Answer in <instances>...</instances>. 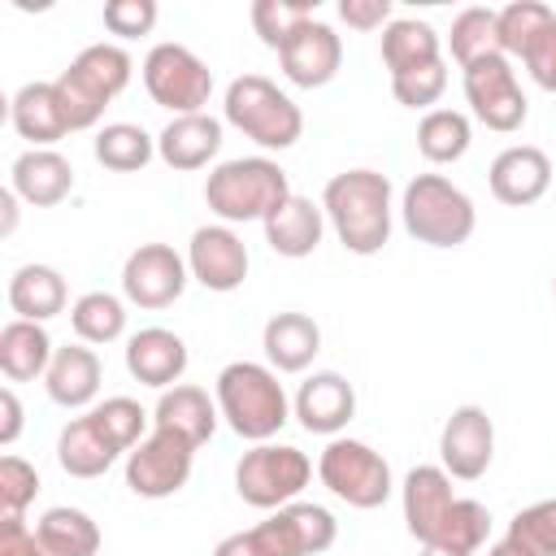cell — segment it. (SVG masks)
Returning a JSON list of instances; mask_svg holds the SVG:
<instances>
[{
    "label": "cell",
    "mask_w": 556,
    "mask_h": 556,
    "mask_svg": "<svg viewBox=\"0 0 556 556\" xmlns=\"http://www.w3.org/2000/svg\"><path fill=\"white\" fill-rule=\"evenodd\" d=\"M443 87H447V65H443V61L391 78V96H395L404 109H426V113H430V104H439Z\"/></svg>",
    "instance_id": "obj_43"
},
{
    "label": "cell",
    "mask_w": 556,
    "mask_h": 556,
    "mask_svg": "<svg viewBox=\"0 0 556 556\" xmlns=\"http://www.w3.org/2000/svg\"><path fill=\"white\" fill-rule=\"evenodd\" d=\"M400 500H404V526H408V534L426 547V543H434V534H439L447 508L456 504V495H452V473H447L443 465H413V469L404 473Z\"/></svg>",
    "instance_id": "obj_19"
},
{
    "label": "cell",
    "mask_w": 556,
    "mask_h": 556,
    "mask_svg": "<svg viewBox=\"0 0 556 556\" xmlns=\"http://www.w3.org/2000/svg\"><path fill=\"white\" fill-rule=\"evenodd\" d=\"M222 152V122L213 113H187V117H169V126L156 135V156L178 169H204L213 156Z\"/></svg>",
    "instance_id": "obj_22"
},
{
    "label": "cell",
    "mask_w": 556,
    "mask_h": 556,
    "mask_svg": "<svg viewBox=\"0 0 556 556\" xmlns=\"http://www.w3.org/2000/svg\"><path fill=\"white\" fill-rule=\"evenodd\" d=\"M495 13H500V48H504V56H521L530 48V39L543 26L556 22V13L547 4H539V0H513V4H504Z\"/></svg>",
    "instance_id": "obj_40"
},
{
    "label": "cell",
    "mask_w": 556,
    "mask_h": 556,
    "mask_svg": "<svg viewBox=\"0 0 556 556\" xmlns=\"http://www.w3.org/2000/svg\"><path fill=\"white\" fill-rule=\"evenodd\" d=\"M261 226H265V243H269L278 256L304 261V256L317 252V243H321V235H326V208L313 204L308 195H295V191H291Z\"/></svg>",
    "instance_id": "obj_21"
},
{
    "label": "cell",
    "mask_w": 556,
    "mask_h": 556,
    "mask_svg": "<svg viewBox=\"0 0 556 556\" xmlns=\"http://www.w3.org/2000/svg\"><path fill=\"white\" fill-rule=\"evenodd\" d=\"M339 539V521L330 508L321 504H287L274 508L265 521H256L252 530L226 534L213 556H321L330 552Z\"/></svg>",
    "instance_id": "obj_3"
},
{
    "label": "cell",
    "mask_w": 556,
    "mask_h": 556,
    "mask_svg": "<svg viewBox=\"0 0 556 556\" xmlns=\"http://www.w3.org/2000/svg\"><path fill=\"white\" fill-rule=\"evenodd\" d=\"M91 152L113 174H139L156 156V139L135 122H109V126H100Z\"/></svg>",
    "instance_id": "obj_34"
},
{
    "label": "cell",
    "mask_w": 556,
    "mask_h": 556,
    "mask_svg": "<svg viewBox=\"0 0 556 556\" xmlns=\"http://www.w3.org/2000/svg\"><path fill=\"white\" fill-rule=\"evenodd\" d=\"M521 65H526V74L534 78V87L556 91V22L543 26V30L530 39V48L521 52Z\"/></svg>",
    "instance_id": "obj_45"
},
{
    "label": "cell",
    "mask_w": 556,
    "mask_h": 556,
    "mask_svg": "<svg viewBox=\"0 0 556 556\" xmlns=\"http://www.w3.org/2000/svg\"><path fill=\"white\" fill-rule=\"evenodd\" d=\"M35 539L43 556H96L100 552V526L83 508H48L35 521Z\"/></svg>",
    "instance_id": "obj_32"
},
{
    "label": "cell",
    "mask_w": 556,
    "mask_h": 556,
    "mask_svg": "<svg viewBox=\"0 0 556 556\" xmlns=\"http://www.w3.org/2000/svg\"><path fill=\"white\" fill-rule=\"evenodd\" d=\"M130 70H135V61L117 43H91V48H83L70 61V70H61V78H52L56 91H61L70 130H91L104 117L109 100H117L126 91Z\"/></svg>",
    "instance_id": "obj_5"
},
{
    "label": "cell",
    "mask_w": 556,
    "mask_h": 556,
    "mask_svg": "<svg viewBox=\"0 0 556 556\" xmlns=\"http://www.w3.org/2000/svg\"><path fill=\"white\" fill-rule=\"evenodd\" d=\"M317 478L330 495H339L348 508H378L391 495V465L382 452H374L361 439H330L317 456Z\"/></svg>",
    "instance_id": "obj_9"
},
{
    "label": "cell",
    "mask_w": 556,
    "mask_h": 556,
    "mask_svg": "<svg viewBox=\"0 0 556 556\" xmlns=\"http://www.w3.org/2000/svg\"><path fill=\"white\" fill-rule=\"evenodd\" d=\"M187 261L169 243H139L122 265V295L139 308H169L187 291Z\"/></svg>",
    "instance_id": "obj_13"
},
{
    "label": "cell",
    "mask_w": 556,
    "mask_h": 556,
    "mask_svg": "<svg viewBox=\"0 0 556 556\" xmlns=\"http://www.w3.org/2000/svg\"><path fill=\"white\" fill-rule=\"evenodd\" d=\"M291 413L295 421L308 430V434H326V439H339V430L356 417V391L343 374L334 369H317L313 378L300 382L295 400H291Z\"/></svg>",
    "instance_id": "obj_16"
},
{
    "label": "cell",
    "mask_w": 556,
    "mask_h": 556,
    "mask_svg": "<svg viewBox=\"0 0 556 556\" xmlns=\"http://www.w3.org/2000/svg\"><path fill=\"white\" fill-rule=\"evenodd\" d=\"M0 413H4V421H0V443L9 447V443L22 434V400H17V391H13V387H4V391H0Z\"/></svg>",
    "instance_id": "obj_48"
},
{
    "label": "cell",
    "mask_w": 556,
    "mask_h": 556,
    "mask_svg": "<svg viewBox=\"0 0 556 556\" xmlns=\"http://www.w3.org/2000/svg\"><path fill=\"white\" fill-rule=\"evenodd\" d=\"M13 191L30 208H52L74 191V165L56 148H26L13 161Z\"/></svg>",
    "instance_id": "obj_25"
},
{
    "label": "cell",
    "mask_w": 556,
    "mask_h": 556,
    "mask_svg": "<svg viewBox=\"0 0 556 556\" xmlns=\"http://www.w3.org/2000/svg\"><path fill=\"white\" fill-rule=\"evenodd\" d=\"M278 61H282V74H287V83H295V87H326L334 74H339V65H343V39L334 35V26H326V22H304L291 39H287V48L278 52Z\"/></svg>",
    "instance_id": "obj_18"
},
{
    "label": "cell",
    "mask_w": 556,
    "mask_h": 556,
    "mask_svg": "<svg viewBox=\"0 0 556 556\" xmlns=\"http://www.w3.org/2000/svg\"><path fill=\"white\" fill-rule=\"evenodd\" d=\"M317 17V0H256L252 4V30L261 35L265 48L282 52L287 39Z\"/></svg>",
    "instance_id": "obj_37"
},
{
    "label": "cell",
    "mask_w": 556,
    "mask_h": 556,
    "mask_svg": "<svg viewBox=\"0 0 556 556\" xmlns=\"http://www.w3.org/2000/svg\"><path fill=\"white\" fill-rule=\"evenodd\" d=\"M100 378H104V365H100L96 348L65 343V348L52 352V365L43 374V387H48V400L52 404H61V408H87L100 395Z\"/></svg>",
    "instance_id": "obj_24"
},
{
    "label": "cell",
    "mask_w": 556,
    "mask_h": 556,
    "mask_svg": "<svg viewBox=\"0 0 556 556\" xmlns=\"http://www.w3.org/2000/svg\"><path fill=\"white\" fill-rule=\"evenodd\" d=\"M0 208H4V235H13V226H17V191L13 187L0 191Z\"/></svg>",
    "instance_id": "obj_50"
},
{
    "label": "cell",
    "mask_w": 556,
    "mask_h": 556,
    "mask_svg": "<svg viewBox=\"0 0 556 556\" xmlns=\"http://www.w3.org/2000/svg\"><path fill=\"white\" fill-rule=\"evenodd\" d=\"M552 300H556V278H552Z\"/></svg>",
    "instance_id": "obj_52"
},
{
    "label": "cell",
    "mask_w": 556,
    "mask_h": 556,
    "mask_svg": "<svg viewBox=\"0 0 556 556\" xmlns=\"http://www.w3.org/2000/svg\"><path fill=\"white\" fill-rule=\"evenodd\" d=\"M486 534H491V513H486V504L456 495V504L447 508V517H443L434 543H426V547H447V552L473 556V552L486 543Z\"/></svg>",
    "instance_id": "obj_38"
},
{
    "label": "cell",
    "mask_w": 556,
    "mask_h": 556,
    "mask_svg": "<svg viewBox=\"0 0 556 556\" xmlns=\"http://www.w3.org/2000/svg\"><path fill=\"white\" fill-rule=\"evenodd\" d=\"M52 339L39 321H22L13 317L4 330H0V374L9 382H35L48 374L52 365Z\"/></svg>",
    "instance_id": "obj_28"
},
{
    "label": "cell",
    "mask_w": 556,
    "mask_h": 556,
    "mask_svg": "<svg viewBox=\"0 0 556 556\" xmlns=\"http://www.w3.org/2000/svg\"><path fill=\"white\" fill-rule=\"evenodd\" d=\"M187 269L200 287L226 295L248 278V248L230 226H200L187 243Z\"/></svg>",
    "instance_id": "obj_15"
},
{
    "label": "cell",
    "mask_w": 556,
    "mask_h": 556,
    "mask_svg": "<svg viewBox=\"0 0 556 556\" xmlns=\"http://www.w3.org/2000/svg\"><path fill=\"white\" fill-rule=\"evenodd\" d=\"M65 278L61 269L52 265H22L13 278H9V308L22 317V321H48L56 313H65Z\"/></svg>",
    "instance_id": "obj_29"
},
{
    "label": "cell",
    "mask_w": 556,
    "mask_h": 556,
    "mask_svg": "<svg viewBox=\"0 0 556 556\" xmlns=\"http://www.w3.org/2000/svg\"><path fill=\"white\" fill-rule=\"evenodd\" d=\"M87 413H91V421L104 430V439H109L117 452H130V447L143 439L148 413H143V404L130 400V395H109L104 404H96V408H87Z\"/></svg>",
    "instance_id": "obj_39"
},
{
    "label": "cell",
    "mask_w": 556,
    "mask_h": 556,
    "mask_svg": "<svg viewBox=\"0 0 556 556\" xmlns=\"http://www.w3.org/2000/svg\"><path fill=\"white\" fill-rule=\"evenodd\" d=\"M222 113L235 130H243L252 143H261L269 152H282L304 135L300 104L287 91H278V83H269L265 74H239L226 87Z\"/></svg>",
    "instance_id": "obj_7"
},
{
    "label": "cell",
    "mask_w": 556,
    "mask_h": 556,
    "mask_svg": "<svg viewBox=\"0 0 556 556\" xmlns=\"http://www.w3.org/2000/svg\"><path fill=\"white\" fill-rule=\"evenodd\" d=\"M9 117H13V130L22 139H30L35 148H52L56 139L70 135V122H65V104H61L56 83H26L13 96Z\"/></svg>",
    "instance_id": "obj_27"
},
{
    "label": "cell",
    "mask_w": 556,
    "mask_h": 556,
    "mask_svg": "<svg viewBox=\"0 0 556 556\" xmlns=\"http://www.w3.org/2000/svg\"><path fill=\"white\" fill-rule=\"evenodd\" d=\"M308 478H313V460L291 443H256L235 465L239 500L252 508H265V513L295 504V495L308 486Z\"/></svg>",
    "instance_id": "obj_8"
},
{
    "label": "cell",
    "mask_w": 556,
    "mask_h": 556,
    "mask_svg": "<svg viewBox=\"0 0 556 556\" xmlns=\"http://www.w3.org/2000/svg\"><path fill=\"white\" fill-rule=\"evenodd\" d=\"M421 556H465V552H447V547H426Z\"/></svg>",
    "instance_id": "obj_51"
},
{
    "label": "cell",
    "mask_w": 556,
    "mask_h": 556,
    "mask_svg": "<svg viewBox=\"0 0 556 556\" xmlns=\"http://www.w3.org/2000/svg\"><path fill=\"white\" fill-rule=\"evenodd\" d=\"M439 460L460 482H478L491 469V460H495V421L482 404L452 408V417L443 421V434H439Z\"/></svg>",
    "instance_id": "obj_14"
},
{
    "label": "cell",
    "mask_w": 556,
    "mask_h": 556,
    "mask_svg": "<svg viewBox=\"0 0 556 556\" xmlns=\"http://www.w3.org/2000/svg\"><path fill=\"white\" fill-rule=\"evenodd\" d=\"M287 195H291L287 169L278 161H269V156L222 161L204 178V204L222 217V226H230V222H265Z\"/></svg>",
    "instance_id": "obj_4"
},
{
    "label": "cell",
    "mask_w": 556,
    "mask_h": 556,
    "mask_svg": "<svg viewBox=\"0 0 556 556\" xmlns=\"http://www.w3.org/2000/svg\"><path fill=\"white\" fill-rule=\"evenodd\" d=\"M0 556H43L26 517H0Z\"/></svg>",
    "instance_id": "obj_47"
},
{
    "label": "cell",
    "mask_w": 556,
    "mask_h": 556,
    "mask_svg": "<svg viewBox=\"0 0 556 556\" xmlns=\"http://www.w3.org/2000/svg\"><path fill=\"white\" fill-rule=\"evenodd\" d=\"M70 326H74L78 343L104 348L126 334V304L113 291H87L70 304Z\"/></svg>",
    "instance_id": "obj_35"
},
{
    "label": "cell",
    "mask_w": 556,
    "mask_h": 556,
    "mask_svg": "<svg viewBox=\"0 0 556 556\" xmlns=\"http://www.w3.org/2000/svg\"><path fill=\"white\" fill-rule=\"evenodd\" d=\"M217 417H222V413H217V400H208L204 387L178 382V387L161 391V400H156V408H152V430H169V434H178L182 443L200 447V443L213 439Z\"/></svg>",
    "instance_id": "obj_23"
},
{
    "label": "cell",
    "mask_w": 556,
    "mask_h": 556,
    "mask_svg": "<svg viewBox=\"0 0 556 556\" xmlns=\"http://www.w3.org/2000/svg\"><path fill=\"white\" fill-rule=\"evenodd\" d=\"M460 83H465V100H469L473 117L486 130L513 135V130L526 126L530 104L521 96V83H517V70H513L508 56H486V61L465 65L460 70Z\"/></svg>",
    "instance_id": "obj_11"
},
{
    "label": "cell",
    "mask_w": 556,
    "mask_h": 556,
    "mask_svg": "<svg viewBox=\"0 0 556 556\" xmlns=\"http://www.w3.org/2000/svg\"><path fill=\"white\" fill-rule=\"evenodd\" d=\"M117 456H122V452L104 439V430L91 421V413L74 417V421L61 430V439H56V465H61L70 478H100V473H109V465H113Z\"/></svg>",
    "instance_id": "obj_30"
},
{
    "label": "cell",
    "mask_w": 556,
    "mask_h": 556,
    "mask_svg": "<svg viewBox=\"0 0 556 556\" xmlns=\"http://www.w3.org/2000/svg\"><path fill=\"white\" fill-rule=\"evenodd\" d=\"M326 222L352 256H374L391 239V178L378 169H343L321 191Z\"/></svg>",
    "instance_id": "obj_1"
},
{
    "label": "cell",
    "mask_w": 556,
    "mask_h": 556,
    "mask_svg": "<svg viewBox=\"0 0 556 556\" xmlns=\"http://www.w3.org/2000/svg\"><path fill=\"white\" fill-rule=\"evenodd\" d=\"M486 182H491V195L500 204L526 208V204L547 195V187H552V156L543 148H534V143H513V148H504L491 161Z\"/></svg>",
    "instance_id": "obj_17"
},
{
    "label": "cell",
    "mask_w": 556,
    "mask_h": 556,
    "mask_svg": "<svg viewBox=\"0 0 556 556\" xmlns=\"http://www.w3.org/2000/svg\"><path fill=\"white\" fill-rule=\"evenodd\" d=\"M261 348H265V361L269 369L278 374H300L313 365V356L321 352V326L308 317V313H274L261 330Z\"/></svg>",
    "instance_id": "obj_26"
},
{
    "label": "cell",
    "mask_w": 556,
    "mask_h": 556,
    "mask_svg": "<svg viewBox=\"0 0 556 556\" xmlns=\"http://www.w3.org/2000/svg\"><path fill=\"white\" fill-rule=\"evenodd\" d=\"M143 87L152 104L169 109L174 117H187V113H204L213 96V70L187 43H156L143 56Z\"/></svg>",
    "instance_id": "obj_10"
},
{
    "label": "cell",
    "mask_w": 556,
    "mask_h": 556,
    "mask_svg": "<svg viewBox=\"0 0 556 556\" xmlns=\"http://www.w3.org/2000/svg\"><path fill=\"white\" fill-rule=\"evenodd\" d=\"M486 556H534V552H530L526 543H517V539H508V534H504L500 543H491V547H486Z\"/></svg>",
    "instance_id": "obj_49"
},
{
    "label": "cell",
    "mask_w": 556,
    "mask_h": 556,
    "mask_svg": "<svg viewBox=\"0 0 556 556\" xmlns=\"http://www.w3.org/2000/svg\"><path fill=\"white\" fill-rule=\"evenodd\" d=\"M508 539L526 543L534 556H556V500H539L508 521Z\"/></svg>",
    "instance_id": "obj_41"
},
{
    "label": "cell",
    "mask_w": 556,
    "mask_h": 556,
    "mask_svg": "<svg viewBox=\"0 0 556 556\" xmlns=\"http://www.w3.org/2000/svg\"><path fill=\"white\" fill-rule=\"evenodd\" d=\"M126 369L135 382L169 391L187 374V343L165 326H143L139 334L126 339Z\"/></svg>",
    "instance_id": "obj_20"
},
{
    "label": "cell",
    "mask_w": 556,
    "mask_h": 556,
    "mask_svg": "<svg viewBox=\"0 0 556 556\" xmlns=\"http://www.w3.org/2000/svg\"><path fill=\"white\" fill-rule=\"evenodd\" d=\"M473 143V126L460 109H430L421 122H417V152L430 161V165H452L469 152Z\"/></svg>",
    "instance_id": "obj_33"
},
{
    "label": "cell",
    "mask_w": 556,
    "mask_h": 556,
    "mask_svg": "<svg viewBox=\"0 0 556 556\" xmlns=\"http://www.w3.org/2000/svg\"><path fill=\"white\" fill-rule=\"evenodd\" d=\"M191 460H195L191 443H182L169 430H152L126 452V486L139 500H169L187 486Z\"/></svg>",
    "instance_id": "obj_12"
},
{
    "label": "cell",
    "mask_w": 556,
    "mask_h": 556,
    "mask_svg": "<svg viewBox=\"0 0 556 556\" xmlns=\"http://www.w3.org/2000/svg\"><path fill=\"white\" fill-rule=\"evenodd\" d=\"M447 48H452L460 70L473 65V61H486V56H504V48H500V13L495 9H465V13H456Z\"/></svg>",
    "instance_id": "obj_36"
},
{
    "label": "cell",
    "mask_w": 556,
    "mask_h": 556,
    "mask_svg": "<svg viewBox=\"0 0 556 556\" xmlns=\"http://www.w3.org/2000/svg\"><path fill=\"white\" fill-rule=\"evenodd\" d=\"M156 0H109L104 4V30L117 39H139L156 26Z\"/></svg>",
    "instance_id": "obj_44"
},
{
    "label": "cell",
    "mask_w": 556,
    "mask_h": 556,
    "mask_svg": "<svg viewBox=\"0 0 556 556\" xmlns=\"http://www.w3.org/2000/svg\"><path fill=\"white\" fill-rule=\"evenodd\" d=\"M217 413L248 443H269L291 421V400L278 382V369L261 361H230L217 374Z\"/></svg>",
    "instance_id": "obj_2"
},
{
    "label": "cell",
    "mask_w": 556,
    "mask_h": 556,
    "mask_svg": "<svg viewBox=\"0 0 556 556\" xmlns=\"http://www.w3.org/2000/svg\"><path fill=\"white\" fill-rule=\"evenodd\" d=\"M339 17L352 30H387L391 26V0H339Z\"/></svg>",
    "instance_id": "obj_46"
},
{
    "label": "cell",
    "mask_w": 556,
    "mask_h": 556,
    "mask_svg": "<svg viewBox=\"0 0 556 556\" xmlns=\"http://www.w3.org/2000/svg\"><path fill=\"white\" fill-rule=\"evenodd\" d=\"M39 495V473L22 456L0 460V517H22Z\"/></svg>",
    "instance_id": "obj_42"
},
{
    "label": "cell",
    "mask_w": 556,
    "mask_h": 556,
    "mask_svg": "<svg viewBox=\"0 0 556 556\" xmlns=\"http://www.w3.org/2000/svg\"><path fill=\"white\" fill-rule=\"evenodd\" d=\"M443 61V43L434 35L430 22H417V17H391V26L382 30V65L391 78L400 74H413L421 65H434Z\"/></svg>",
    "instance_id": "obj_31"
},
{
    "label": "cell",
    "mask_w": 556,
    "mask_h": 556,
    "mask_svg": "<svg viewBox=\"0 0 556 556\" xmlns=\"http://www.w3.org/2000/svg\"><path fill=\"white\" fill-rule=\"evenodd\" d=\"M404 230L426 248H460L478 226L473 200L443 174H417L400 200Z\"/></svg>",
    "instance_id": "obj_6"
}]
</instances>
